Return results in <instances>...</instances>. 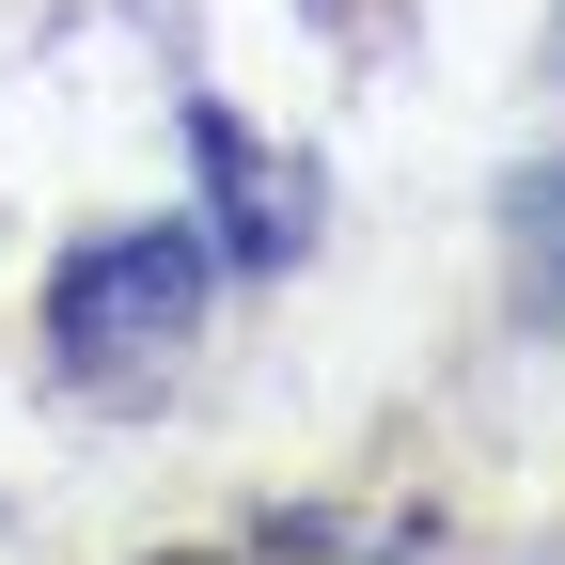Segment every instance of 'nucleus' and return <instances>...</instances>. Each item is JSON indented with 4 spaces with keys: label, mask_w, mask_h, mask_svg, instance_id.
I'll list each match as a JSON object with an SVG mask.
<instances>
[{
    "label": "nucleus",
    "mask_w": 565,
    "mask_h": 565,
    "mask_svg": "<svg viewBox=\"0 0 565 565\" xmlns=\"http://www.w3.org/2000/svg\"><path fill=\"white\" fill-rule=\"evenodd\" d=\"M189 330H204V236H95L79 267L47 282V362L95 377V393L173 377Z\"/></svg>",
    "instance_id": "1"
},
{
    "label": "nucleus",
    "mask_w": 565,
    "mask_h": 565,
    "mask_svg": "<svg viewBox=\"0 0 565 565\" xmlns=\"http://www.w3.org/2000/svg\"><path fill=\"white\" fill-rule=\"evenodd\" d=\"M189 141H204V173L236 189V252H252V267H282V252L315 236V204H299V158H267V141H252V126H221V110H204Z\"/></svg>",
    "instance_id": "2"
},
{
    "label": "nucleus",
    "mask_w": 565,
    "mask_h": 565,
    "mask_svg": "<svg viewBox=\"0 0 565 565\" xmlns=\"http://www.w3.org/2000/svg\"><path fill=\"white\" fill-rule=\"evenodd\" d=\"M503 236H519V299H534V330L565 345V173H519Z\"/></svg>",
    "instance_id": "3"
},
{
    "label": "nucleus",
    "mask_w": 565,
    "mask_h": 565,
    "mask_svg": "<svg viewBox=\"0 0 565 565\" xmlns=\"http://www.w3.org/2000/svg\"><path fill=\"white\" fill-rule=\"evenodd\" d=\"M158 565H221V550H158Z\"/></svg>",
    "instance_id": "4"
}]
</instances>
